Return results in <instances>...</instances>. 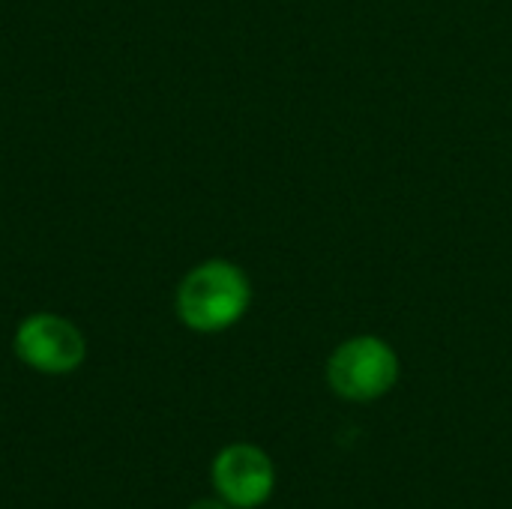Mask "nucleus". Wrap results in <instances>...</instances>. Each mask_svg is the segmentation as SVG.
<instances>
[{"mask_svg": "<svg viewBox=\"0 0 512 509\" xmlns=\"http://www.w3.org/2000/svg\"><path fill=\"white\" fill-rule=\"evenodd\" d=\"M252 306V282L246 270L228 258H207L195 264L177 285L174 309L192 333H225L243 321Z\"/></svg>", "mask_w": 512, "mask_h": 509, "instance_id": "nucleus-1", "label": "nucleus"}, {"mask_svg": "<svg viewBox=\"0 0 512 509\" xmlns=\"http://www.w3.org/2000/svg\"><path fill=\"white\" fill-rule=\"evenodd\" d=\"M402 375V360L396 348L375 336V333H357L342 339L324 366L327 387L333 396L351 405H369L384 399Z\"/></svg>", "mask_w": 512, "mask_h": 509, "instance_id": "nucleus-2", "label": "nucleus"}, {"mask_svg": "<svg viewBox=\"0 0 512 509\" xmlns=\"http://www.w3.org/2000/svg\"><path fill=\"white\" fill-rule=\"evenodd\" d=\"M15 357L39 375H69L87 357L81 330L51 312L27 315L12 336Z\"/></svg>", "mask_w": 512, "mask_h": 509, "instance_id": "nucleus-3", "label": "nucleus"}, {"mask_svg": "<svg viewBox=\"0 0 512 509\" xmlns=\"http://www.w3.org/2000/svg\"><path fill=\"white\" fill-rule=\"evenodd\" d=\"M216 498L234 509L264 507L276 492V465L258 444H228L210 465Z\"/></svg>", "mask_w": 512, "mask_h": 509, "instance_id": "nucleus-4", "label": "nucleus"}, {"mask_svg": "<svg viewBox=\"0 0 512 509\" xmlns=\"http://www.w3.org/2000/svg\"><path fill=\"white\" fill-rule=\"evenodd\" d=\"M189 509H234V507H228L222 498H201V501H195Z\"/></svg>", "mask_w": 512, "mask_h": 509, "instance_id": "nucleus-5", "label": "nucleus"}]
</instances>
